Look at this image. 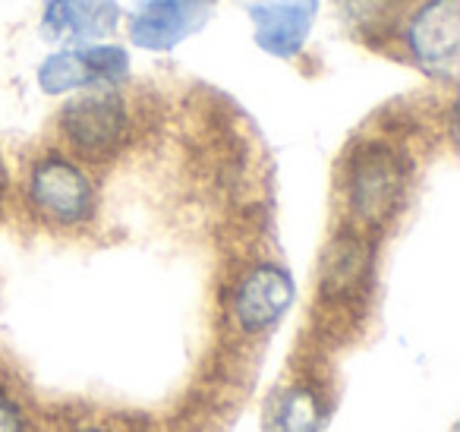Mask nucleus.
Masks as SVG:
<instances>
[{
	"label": "nucleus",
	"instance_id": "9d476101",
	"mask_svg": "<svg viewBox=\"0 0 460 432\" xmlns=\"http://www.w3.org/2000/svg\"><path fill=\"white\" fill-rule=\"evenodd\" d=\"M369 272V243L357 230H344V234H338V240H332L325 262H322V297L332 303H353L363 293Z\"/></svg>",
	"mask_w": 460,
	"mask_h": 432
},
{
	"label": "nucleus",
	"instance_id": "39448f33",
	"mask_svg": "<svg viewBox=\"0 0 460 432\" xmlns=\"http://www.w3.org/2000/svg\"><path fill=\"white\" fill-rule=\"evenodd\" d=\"M26 199L41 221L76 228L95 212V184L73 158L51 152L29 167Z\"/></svg>",
	"mask_w": 460,
	"mask_h": 432
},
{
	"label": "nucleus",
	"instance_id": "f257e3e1",
	"mask_svg": "<svg viewBox=\"0 0 460 432\" xmlns=\"http://www.w3.org/2000/svg\"><path fill=\"white\" fill-rule=\"evenodd\" d=\"M407 165L388 142H363L347 165V209L359 228H382L401 209Z\"/></svg>",
	"mask_w": 460,
	"mask_h": 432
},
{
	"label": "nucleus",
	"instance_id": "4468645a",
	"mask_svg": "<svg viewBox=\"0 0 460 432\" xmlns=\"http://www.w3.org/2000/svg\"><path fill=\"white\" fill-rule=\"evenodd\" d=\"M76 432H111V429H104V426H83V429H76Z\"/></svg>",
	"mask_w": 460,
	"mask_h": 432
},
{
	"label": "nucleus",
	"instance_id": "0eeeda50",
	"mask_svg": "<svg viewBox=\"0 0 460 432\" xmlns=\"http://www.w3.org/2000/svg\"><path fill=\"white\" fill-rule=\"evenodd\" d=\"M296 297L290 272L278 262H259L246 268L230 293V316L243 335H262L275 328Z\"/></svg>",
	"mask_w": 460,
	"mask_h": 432
},
{
	"label": "nucleus",
	"instance_id": "1a4fd4ad",
	"mask_svg": "<svg viewBox=\"0 0 460 432\" xmlns=\"http://www.w3.org/2000/svg\"><path fill=\"white\" fill-rule=\"evenodd\" d=\"M120 0H41V35L51 45H89L120 29Z\"/></svg>",
	"mask_w": 460,
	"mask_h": 432
},
{
	"label": "nucleus",
	"instance_id": "9b49d317",
	"mask_svg": "<svg viewBox=\"0 0 460 432\" xmlns=\"http://www.w3.org/2000/svg\"><path fill=\"white\" fill-rule=\"evenodd\" d=\"M344 26L357 39H382L394 32L401 22L407 0H334Z\"/></svg>",
	"mask_w": 460,
	"mask_h": 432
},
{
	"label": "nucleus",
	"instance_id": "f8f14e48",
	"mask_svg": "<svg viewBox=\"0 0 460 432\" xmlns=\"http://www.w3.org/2000/svg\"><path fill=\"white\" fill-rule=\"evenodd\" d=\"M322 423H325V404L313 385H306V382L290 385L278 398L275 417H271L275 432H322Z\"/></svg>",
	"mask_w": 460,
	"mask_h": 432
},
{
	"label": "nucleus",
	"instance_id": "423d86ee",
	"mask_svg": "<svg viewBox=\"0 0 460 432\" xmlns=\"http://www.w3.org/2000/svg\"><path fill=\"white\" fill-rule=\"evenodd\" d=\"M217 14V0H136L127 14L129 45L167 54L199 35Z\"/></svg>",
	"mask_w": 460,
	"mask_h": 432
},
{
	"label": "nucleus",
	"instance_id": "7ed1b4c3",
	"mask_svg": "<svg viewBox=\"0 0 460 432\" xmlns=\"http://www.w3.org/2000/svg\"><path fill=\"white\" fill-rule=\"evenodd\" d=\"M133 60L123 45L89 41V45L54 48L39 64V89L45 95H73L83 89H120L129 79Z\"/></svg>",
	"mask_w": 460,
	"mask_h": 432
},
{
	"label": "nucleus",
	"instance_id": "ddd939ff",
	"mask_svg": "<svg viewBox=\"0 0 460 432\" xmlns=\"http://www.w3.org/2000/svg\"><path fill=\"white\" fill-rule=\"evenodd\" d=\"M0 432H29L26 413L7 392H0Z\"/></svg>",
	"mask_w": 460,
	"mask_h": 432
},
{
	"label": "nucleus",
	"instance_id": "f03ea898",
	"mask_svg": "<svg viewBox=\"0 0 460 432\" xmlns=\"http://www.w3.org/2000/svg\"><path fill=\"white\" fill-rule=\"evenodd\" d=\"M394 32L426 76L454 83L460 60V0H420L403 10Z\"/></svg>",
	"mask_w": 460,
	"mask_h": 432
},
{
	"label": "nucleus",
	"instance_id": "6e6552de",
	"mask_svg": "<svg viewBox=\"0 0 460 432\" xmlns=\"http://www.w3.org/2000/svg\"><path fill=\"white\" fill-rule=\"evenodd\" d=\"M246 16L259 51L278 60H294L313 39L319 0H250Z\"/></svg>",
	"mask_w": 460,
	"mask_h": 432
},
{
	"label": "nucleus",
	"instance_id": "20e7f679",
	"mask_svg": "<svg viewBox=\"0 0 460 432\" xmlns=\"http://www.w3.org/2000/svg\"><path fill=\"white\" fill-rule=\"evenodd\" d=\"M58 127L73 152L108 158L127 142L129 111L117 89H83L64 102Z\"/></svg>",
	"mask_w": 460,
	"mask_h": 432
}]
</instances>
